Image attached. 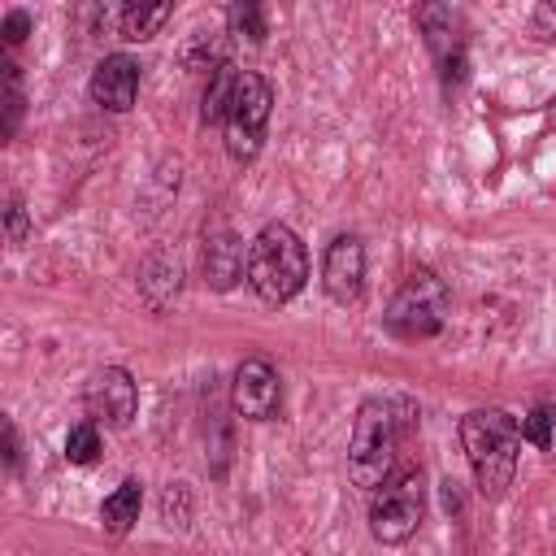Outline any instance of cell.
Wrapping results in <instances>:
<instances>
[{"instance_id":"cell-1","label":"cell","mask_w":556,"mask_h":556,"mask_svg":"<svg viewBox=\"0 0 556 556\" xmlns=\"http://www.w3.org/2000/svg\"><path fill=\"white\" fill-rule=\"evenodd\" d=\"M400 447H404V408L400 400H365L356 408L352 421V439H348V478L361 491H378L395 478L400 465Z\"/></svg>"},{"instance_id":"cell-2","label":"cell","mask_w":556,"mask_h":556,"mask_svg":"<svg viewBox=\"0 0 556 556\" xmlns=\"http://www.w3.org/2000/svg\"><path fill=\"white\" fill-rule=\"evenodd\" d=\"M460 447L473 469V486L482 500H500L517 478L521 426L504 408H473L460 417Z\"/></svg>"},{"instance_id":"cell-3","label":"cell","mask_w":556,"mask_h":556,"mask_svg":"<svg viewBox=\"0 0 556 556\" xmlns=\"http://www.w3.org/2000/svg\"><path fill=\"white\" fill-rule=\"evenodd\" d=\"M304 282H308V252L300 235L282 222L261 226L256 239L248 243V287L265 304H287L304 291Z\"/></svg>"},{"instance_id":"cell-4","label":"cell","mask_w":556,"mask_h":556,"mask_svg":"<svg viewBox=\"0 0 556 556\" xmlns=\"http://www.w3.org/2000/svg\"><path fill=\"white\" fill-rule=\"evenodd\" d=\"M447 308H452L447 282H443L434 269H413V274L395 287V295H391L382 321H387V330L400 334V339H430V334L443 330Z\"/></svg>"},{"instance_id":"cell-5","label":"cell","mask_w":556,"mask_h":556,"mask_svg":"<svg viewBox=\"0 0 556 556\" xmlns=\"http://www.w3.org/2000/svg\"><path fill=\"white\" fill-rule=\"evenodd\" d=\"M421 521H426V478H421V469H404L369 495V534L382 547L408 543L421 530Z\"/></svg>"},{"instance_id":"cell-6","label":"cell","mask_w":556,"mask_h":556,"mask_svg":"<svg viewBox=\"0 0 556 556\" xmlns=\"http://www.w3.org/2000/svg\"><path fill=\"white\" fill-rule=\"evenodd\" d=\"M274 113V87L256 74V70H239L235 74V91L222 117V135H226V152L235 161H252L265 143V126Z\"/></svg>"},{"instance_id":"cell-7","label":"cell","mask_w":556,"mask_h":556,"mask_svg":"<svg viewBox=\"0 0 556 556\" xmlns=\"http://www.w3.org/2000/svg\"><path fill=\"white\" fill-rule=\"evenodd\" d=\"M83 408H87V421H96V426H130V417L139 408V387H135L130 369H122V365L91 369L87 387H83Z\"/></svg>"},{"instance_id":"cell-8","label":"cell","mask_w":556,"mask_h":556,"mask_svg":"<svg viewBox=\"0 0 556 556\" xmlns=\"http://www.w3.org/2000/svg\"><path fill=\"white\" fill-rule=\"evenodd\" d=\"M321 287L334 304H356L365 287V243L356 235H334L321 256Z\"/></svg>"},{"instance_id":"cell-9","label":"cell","mask_w":556,"mask_h":556,"mask_svg":"<svg viewBox=\"0 0 556 556\" xmlns=\"http://www.w3.org/2000/svg\"><path fill=\"white\" fill-rule=\"evenodd\" d=\"M282 400V382L274 374L269 361H243L230 378V404L243 421H269L278 413Z\"/></svg>"},{"instance_id":"cell-10","label":"cell","mask_w":556,"mask_h":556,"mask_svg":"<svg viewBox=\"0 0 556 556\" xmlns=\"http://www.w3.org/2000/svg\"><path fill=\"white\" fill-rule=\"evenodd\" d=\"M139 83H143L139 61L126 56V52H109V56H100V65L91 70L87 91H91V100H96L100 109L126 113V109L139 100Z\"/></svg>"},{"instance_id":"cell-11","label":"cell","mask_w":556,"mask_h":556,"mask_svg":"<svg viewBox=\"0 0 556 556\" xmlns=\"http://www.w3.org/2000/svg\"><path fill=\"white\" fill-rule=\"evenodd\" d=\"M239 278H248V252L226 222H213L204 235V282L213 291H230Z\"/></svg>"},{"instance_id":"cell-12","label":"cell","mask_w":556,"mask_h":556,"mask_svg":"<svg viewBox=\"0 0 556 556\" xmlns=\"http://www.w3.org/2000/svg\"><path fill=\"white\" fill-rule=\"evenodd\" d=\"M417 26L426 30V39H430V48L439 52L443 65H460V17L447 4H421Z\"/></svg>"},{"instance_id":"cell-13","label":"cell","mask_w":556,"mask_h":556,"mask_svg":"<svg viewBox=\"0 0 556 556\" xmlns=\"http://www.w3.org/2000/svg\"><path fill=\"white\" fill-rule=\"evenodd\" d=\"M139 508H143V486H139L135 478L117 482V486L104 495V504H100V526H104V534H113V539L130 534L135 521H139Z\"/></svg>"},{"instance_id":"cell-14","label":"cell","mask_w":556,"mask_h":556,"mask_svg":"<svg viewBox=\"0 0 556 556\" xmlns=\"http://www.w3.org/2000/svg\"><path fill=\"white\" fill-rule=\"evenodd\" d=\"M169 17H174V4H122L117 9V35L139 43V39H152Z\"/></svg>"},{"instance_id":"cell-15","label":"cell","mask_w":556,"mask_h":556,"mask_svg":"<svg viewBox=\"0 0 556 556\" xmlns=\"http://www.w3.org/2000/svg\"><path fill=\"white\" fill-rule=\"evenodd\" d=\"M235 65H222V70H213L208 74V87H204V109H200V117L208 122V126H222V117H226V104H230V91H235Z\"/></svg>"},{"instance_id":"cell-16","label":"cell","mask_w":556,"mask_h":556,"mask_svg":"<svg viewBox=\"0 0 556 556\" xmlns=\"http://www.w3.org/2000/svg\"><path fill=\"white\" fill-rule=\"evenodd\" d=\"M96 456H100V426L96 421L70 426V434H65V460L70 465H91Z\"/></svg>"},{"instance_id":"cell-17","label":"cell","mask_w":556,"mask_h":556,"mask_svg":"<svg viewBox=\"0 0 556 556\" xmlns=\"http://www.w3.org/2000/svg\"><path fill=\"white\" fill-rule=\"evenodd\" d=\"M178 278H182L178 261H169V256H148L143 269H139V291L152 295V287H165L169 295H178Z\"/></svg>"},{"instance_id":"cell-18","label":"cell","mask_w":556,"mask_h":556,"mask_svg":"<svg viewBox=\"0 0 556 556\" xmlns=\"http://www.w3.org/2000/svg\"><path fill=\"white\" fill-rule=\"evenodd\" d=\"M226 22H230V35H239V39H248V43H261L265 39V13H261V4H230V13H226Z\"/></svg>"},{"instance_id":"cell-19","label":"cell","mask_w":556,"mask_h":556,"mask_svg":"<svg viewBox=\"0 0 556 556\" xmlns=\"http://www.w3.org/2000/svg\"><path fill=\"white\" fill-rule=\"evenodd\" d=\"M552 434H556V413L547 404H539V408H530L521 417V443H534L539 452H547L552 447Z\"/></svg>"},{"instance_id":"cell-20","label":"cell","mask_w":556,"mask_h":556,"mask_svg":"<svg viewBox=\"0 0 556 556\" xmlns=\"http://www.w3.org/2000/svg\"><path fill=\"white\" fill-rule=\"evenodd\" d=\"M0 70H4V135H13V130H17V117H22L26 96H22V74H17V65H13V61H4Z\"/></svg>"},{"instance_id":"cell-21","label":"cell","mask_w":556,"mask_h":556,"mask_svg":"<svg viewBox=\"0 0 556 556\" xmlns=\"http://www.w3.org/2000/svg\"><path fill=\"white\" fill-rule=\"evenodd\" d=\"M530 35L543 43H556V0H543L530 9Z\"/></svg>"},{"instance_id":"cell-22","label":"cell","mask_w":556,"mask_h":556,"mask_svg":"<svg viewBox=\"0 0 556 556\" xmlns=\"http://www.w3.org/2000/svg\"><path fill=\"white\" fill-rule=\"evenodd\" d=\"M26 30H30V13H26V9H9V13H4V26H0L4 43H9V48H13V43H22V39H26Z\"/></svg>"},{"instance_id":"cell-23","label":"cell","mask_w":556,"mask_h":556,"mask_svg":"<svg viewBox=\"0 0 556 556\" xmlns=\"http://www.w3.org/2000/svg\"><path fill=\"white\" fill-rule=\"evenodd\" d=\"M4 226H9V243H22V239H26V208H22V200H17V195H9Z\"/></svg>"},{"instance_id":"cell-24","label":"cell","mask_w":556,"mask_h":556,"mask_svg":"<svg viewBox=\"0 0 556 556\" xmlns=\"http://www.w3.org/2000/svg\"><path fill=\"white\" fill-rule=\"evenodd\" d=\"M17 456H22V447H17V426L4 421V460H9V469H17Z\"/></svg>"}]
</instances>
